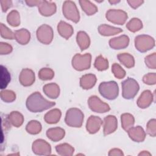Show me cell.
<instances>
[{"label": "cell", "instance_id": "34", "mask_svg": "<svg viewBox=\"0 0 156 156\" xmlns=\"http://www.w3.org/2000/svg\"><path fill=\"white\" fill-rule=\"evenodd\" d=\"M10 81V74L7 68L1 65V88L4 89L7 87Z\"/></svg>", "mask_w": 156, "mask_h": 156}, {"label": "cell", "instance_id": "5", "mask_svg": "<svg viewBox=\"0 0 156 156\" xmlns=\"http://www.w3.org/2000/svg\"><path fill=\"white\" fill-rule=\"evenodd\" d=\"M91 55L90 53L83 55L76 54L72 59V66L77 71H83L90 68Z\"/></svg>", "mask_w": 156, "mask_h": 156}, {"label": "cell", "instance_id": "24", "mask_svg": "<svg viewBox=\"0 0 156 156\" xmlns=\"http://www.w3.org/2000/svg\"><path fill=\"white\" fill-rule=\"evenodd\" d=\"M15 38L20 44H26L30 41V34L26 29H21L14 32Z\"/></svg>", "mask_w": 156, "mask_h": 156}, {"label": "cell", "instance_id": "9", "mask_svg": "<svg viewBox=\"0 0 156 156\" xmlns=\"http://www.w3.org/2000/svg\"><path fill=\"white\" fill-rule=\"evenodd\" d=\"M105 17L110 22L113 24L122 25L126 23L128 16L127 13L123 10L110 9L107 12Z\"/></svg>", "mask_w": 156, "mask_h": 156}, {"label": "cell", "instance_id": "35", "mask_svg": "<svg viewBox=\"0 0 156 156\" xmlns=\"http://www.w3.org/2000/svg\"><path fill=\"white\" fill-rule=\"evenodd\" d=\"M126 27L130 32H135L140 30L143 27V23L140 19L133 18L127 23Z\"/></svg>", "mask_w": 156, "mask_h": 156}, {"label": "cell", "instance_id": "21", "mask_svg": "<svg viewBox=\"0 0 156 156\" xmlns=\"http://www.w3.org/2000/svg\"><path fill=\"white\" fill-rule=\"evenodd\" d=\"M96 80L97 79L94 74H85L80 78V85L83 89L88 90L94 86Z\"/></svg>", "mask_w": 156, "mask_h": 156}, {"label": "cell", "instance_id": "12", "mask_svg": "<svg viewBox=\"0 0 156 156\" xmlns=\"http://www.w3.org/2000/svg\"><path fill=\"white\" fill-rule=\"evenodd\" d=\"M38 11L40 14L44 16H49L54 14L56 12V5L52 1H41L38 5Z\"/></svg>", "mask_w": 156, "mask_h": 156}, {"label": "cell", "instance_id": "44", "mask_svg": "<svg viewBox=\"0 0 156 156\" xmlns=\"http://www.w3.org/2000/svg\"><path fill=\"white\" fill-rule=\"evenodd\" d=\"M12 46L8 43L1 42L0 43V54L1 55L10 54L12 51Z\"/></svg>", "mask_w": 156, "mask_h": 156}, {"label": "cell", "instance_id": "17", "mask_svg": "<svg viewBox=\"0 0 156 156\" xmlns=\"http://www.w3.org/2000/svg\"><path fill=\"white\" fill-rule=\"evenodd\" d=\"M127 132L129 137L135 142H142L146 137V132L141 126L132 127Z\"/></svg>", "mask_w": 156, "mask_h": 156}, {"label": "cell", "instance_id": "10", "mask_svg": "<svg viewBox=\"0 0 156 156\" xmlns=\"http://www.w3.org/2000/svg\"><path fill=\"white\" fill-rule=\"evenodd\" d=\"M88 104L89 108L96 113H105L110 110L108 104L102 101L96 96H90L88 100Z\"/></svg>", "mask_w": 156, "mask_h": 156}, {"label": "cell", "instance_id": "46", "mask_svg": "<svg viewBox=\"0 0 156 156\" xmlns=\"http://www.w3.org/2000/svg\"><path fill=\"white\" fill-rule=\"evenodd\" d=\"M127 2L130 5L131 7L133 9H136L139 6H140L143 2V1H138V0H131V1H127Z\"/></svg>", "mask_w": 156, "mask_h": 156}, {"label": "cell", "instance_id": "6", "mask_svg": "<svg viewBox=\"0 0 156 156\" xmlns=\"http://www.w3.org/2000/svg\"><path fill=\"white\" fill-rule=\"evenodd\" d=\"M154 46L155 40L149 35H140L135 38V46L141 52H145L153 48Z\"/></svg>", "mask_w": 156, "mask_h": 156}, {"label": "cell", "instance_id": "49", "mask_svg": "<svg viewBox=\"0 0 156 156\" xmlns=\"http://www.w3.org/2000/svg\"><path fill=\"white\" fill-rule=\"evenodd\" d=\"M150 155L151 154L149 153V152H147V151H144L142 152H140V153L138 154V155Z\"/></svg>", "mask_w": 156, "mask_h": 156}, {"label": "cell", "instance_id": "15", "mask_svg": "<svg viewBox=\"0 0 156 156\" xmlns=\"http://www.w3.org/2000/svg\"><path fill=\"white\" fill-rule=\"evenodd\" d=\"M103 122L102 119L96 116H90L87 122L86 129L91 134L95 133L99 131Z\"/></svg>", "mask_w": 156, "mask_h": 156}, {"label": "cell", "instance_id": "31", "mask_svg": "<svg viewBox=\"0 0 156 156\" xmlns=\"http://www.w3.org/2000/svg\"><path fill=\"white\" fill-rule=\"evenodd\" d=\"M121 125L123 129L127 132V130L133 127L135 123V119L133 115L130 113H124L121 116Z\"/></svg>", "mask_w": 156, "mask_h": 156}, {"label": "cell", "instance_id": "23", "mask_svg": "<svg viewBox=\"0 0 156 156\" xmlns=\"http://www.w3.org/2000/svg\"><path fill=\"white\" fill-rule=\"evenodd\" d=\"M99 33L103 36H111L122 32L121 28L113 27L107 24H101L98 27Z\"/></svg>", "mask_w": 156, "mask_h": 156}, {"label": "cell", "instance_id": "42", "mask_svg": "<svg viewBox=\"0 0 156 156\" xmlns=\"http://www.w3.org/2000/svg\"><path fill=\"white\" fill-rule=\"evenodd\" d=\"M156 121L155 119H152L149 121L146 126V133L151 136H155L156 128H155Z\"/></svg>", "mask_w": 156, "mask_h": 156}, {"label": "cell", "instance_id": "13", "mask_svg": "<svg viewBox=\"0 0 156 156\" xmlns=\"http://www.w3.org/2000/svg\"><path fill=\"white\" fill-rule=\"evenodd\" d=\"M104 134L109 135L114 132L118 127V121L113 115H108L104 119Z\"/></svg>", "mask_w": 156, "mask_h": 156}, {"label": "cell", "instance_id": "40", "mask_svg": "<svg viewBox=\"0 0 156 156\" xmlns=\"http://www.w3.org/2000/svg\"><path fill=\"white\" fill-rule=\"evenodd\" d=\"M112 71L114 76L118 79H122L126 76L125 70L118 63H114L112 66Z\"/></svg>", "mask_w": 156, "mask_h": 156}, {"label": "cell", "instance_id": "32", "mask_svg": "<svg viewBox=\"0 0 156 156\" xmlns=\"http://www.w3.org/2000/svg\"><path fill=\"white\" fill-rule=\"evenodd\" d=\"M7 23L13 27H17L20 24V16L18 12L16 10H12L7 16Z\"/></svg>", "mask_w": 156, "mask_h": 156}, {"label": "cell", "instance_id": "27", "mask_svg": "<svg viewBox=\"0 0 156 156\" xmlns=\"http://www.w3.org/2000/svg\"><path fill=\"white\" fill-rule=\"evenodd\" d=\"M7 118L10 124L16 127H20L24 121V117L23 115L17 111L12 112L7 116Z\"/></svg>", "mask_w": 156, "mask_h": 156}, {"label": "cell", "instance_id": "26", "mask_svg": "<svg viewBox=\"0 0 156 156\" xmlns=\"http://www.w3.org/2000/svg\"><path fill=\"white\" fill-rule=\"evenodd\" d=\"M62 113L59 109L55 108L46 113L44 115V119L48 124H55L60 120Z\"/></svg>", "mask_w": 156, "mask_h": 156}, {"label": "cell", "instance_id": "11", "mask_svg": "<svg viewBox=\"0 0 156 156\" xmlns=\"http://www.w3.org/2000/svg\"><path fill=\"white\" fill-rule=\"evenodd\" d=\"M33 152L39 155H48L51 153V147L45 140L42 139L36 140L32 144Z\"/></svg>", "mask_w": 156, "mask_h": 156}, {"label": "cell", "instance_id": "38", "mask_svg": "<svg viewBox=\"0 0 156 156\" xmlns=\"http://www.w3.org/2000/svg\"><path fill=\"white\" fill-rule=\"evenodd\" d=\"M1 98L5 102H12L16 99L15 93L9 90H4L1 92Z\"/></svg>", "mask_w": 156, "mask_h": 156}, {"label": "cell", "instance_id": "36", "mask_svg": "<svg viewBox=\"0 0 156 156\" xmlns=\"http://www.w3.org/2000/svg\"><path fill=\"white\" fill-rule=\"evenodd\" d=\"M94 67L99 71H104L108 68V60L101 55H99L96 57L94 62Z\"/></svg>", "mask_w": 156, "mask_h": 156}, {"label": "cell", "instance_id": "8", "mask_svg": "<svg viewBox=\"0 0 156 156\" xmlns=\"http://www.w3.org/2000/svg\"><path fill=\"white\" fill-rule=\"evenodd\" d=\"M54 33L51 26L47 24L40 26L37 30V37L38 40L43 44H49L53 39Z\"/></svg>", "mask_w": 156, "mask_h": 156}, {"label": "cell", "instance_id": "50", "mask_svg": "<svg viewBox=\"0 0 156 156\" xmlns=\"http://www.w3.org/2000/svg\"><path fill=\"white\" fill-rule=\"evenodd\" d=\"M119 2H120V1H109V2L112 4H117Z\"/></svg>", "mask_w": 156, "mask_h": 156}, {"label": "cell", "instance_id": "16", "mask_svg": "<svg viewBox=\"0 0 156 156\" xmlns=\"http://www.w3.org/2000/svg\"><path fill=\"white\" fill-rule=\"evenodd\" d=\"M129 43V38L126 35H122L109 40L110 46L114 49H124L128 46Z\"/></svg>", "mask_w": 156, "mask_h": 156}, {"label": "cell", "instance_id": "33", "mask_svg": "<svg viewBox=\"0 0 156 156\" xmlns=\"http://www.w3.org/2000/svg\"><path fill=\"white\" fill-rule=\"evenodd\" d=\"M26 130L30 134H38L41 130V125L38 121L32 120L26 125Z\"/></svg>", "mask_w": 156, "mask_h": 156}, {"label": "cell", "instance_id": "7", "mask_svg": "<svg viewBox=\"0 0 156 156\" xmlns=\"http://www.w3.org/2000/svg\"><path fill=\"white\" fill-rule=\"evenodd\" d=\"M63 14L66 18L74 23L79 22L80 20L79 12L76 4L71 1H66L62 6Z\"/></svg>", "mask_w": 156, "mask_h": 156}, {"label": "cell", "instance_id": "41", "mask_svg": "<svg viewBox=\"0 0 156 156\" xmlns=\"http://www.w3.org/2000/svg\"><path fill=\"white\" fill-rule=\"evenodd\" d=\"M155 58H156V53L154 52L152 54H150L146 56L144 58V62L146 65L150 69H155L156 64H155Z\"/></svg>", "mask_w": 156, "mask_h": 156}, {"label": "cell", "instance_id": "28", "mask_svg": "<svg viewBox=\"0 0 156 156\" xmlns=\"http://www.w3.org/2000/svg\"><path fill=\"white\" fill-rule=\"evenodd\" d=\"M119 61L127 68H130L135 65L133 57L128 53H121L117 55Z\"/></svg>", "mask_w": 156, "mask_h": 156}, {"label": "cell", "instance_id": "45", "mask_svg": "<svg viewBox=\"0 0 156 156\" xmlns=\"http://www.w3.org/2000/svg\"><path fill=\"white\" fill-rule=\"evenodd\" d=\"M0 2H1V9H2V10L3 12H5L12 5V1L2 0V1H1Z\"/></svg>", "mask_w": 156, "mask_h": 156}, {"label": "cell", "instance_id": "1", "mask_svg": "<svg viewBox=\"0 0 156 156\" xmlns=\"http://www.w3.org/2000/svg\"><path fill=\"white\" fill-rule=\"evenodd\" d=\"M26 107L31 112L37 113L48 110L55 105L54 102L44 99L39 92L31 94L26 100Z\"/></svg>", "mask_w": 156, "mask_h": 156}, {"label": "cell", "instance_id": "18", "mask_svg": "<svg viewBox=\"0 0 156 156\" xmlns=\"http://www.w3.org/2000/svg\"><path fill=\"white\" fill-rule=\"evenodd\" d=\"M154 98V97L151 91L145 90L141 94L138 99L136 102L137 105L141 108H146L151 104Z\"/></svg>", "mask_w": 156, "mask_h": 156}, {"label": "cell", "instance_id": "2", "mask_svg": "<svg viewBox=\"0 0 156 156\" xmlns=\"http://www.w3.org/2000/svg\"><path fill=\"white\" fill-rule=\"evenodd\" d=\"M99 92L104 98L113 100L118 96V85L115 81L102 82L99 85Z\"/></svg>", "mask_w": 156, "mask_h": 156}, {"label": "cell", "instance_id": "25", "mask_svg": "<svg viewBox=\"0 0 156 156\" xmlns=\"http://www.w3.org/2000/svg\"><path fill=\"white\" fill-rule=\"evenodd\" d=\"M76 41L80 50L87 49L90 44V40L88 34L83 31H79L76 36Z\"/></svg>", "mask_w": 156, "mask_h": 156}, {"label": "cell", "instance_id": "47", "mask_svg": "<svg viewBox=\"0 0 156 156\" xmlns=\"http://www.w3.org/2000/svg\"><path fill=\"white\" fill-rule=\"evenodd\" d=\"M108 155H124L122 151L118 148H113L108 152Z\"/></svg>", "mask_w": 156, "mask_h": 156}, {"label": "cell", "instance_id": "30", "mask_svg": "<svg viewBox=\"0 0 156 156\" xmlns=\"http://www.w3.org/2000/svg\"><path fill=\"white\" fill-rule=\"evenodd\" d=\"M81 8L87 15H92L98 12V7L89 1H79Z\"/></svg>", "mask_w": 156, "mask_h": 156}, {"label": "cell", "instance_id": "3", "mask_svg": "<svg viewBox=\"0 0 156 156\" xmlns=\"http://www.w3.org/2000/svg\"><path fill=\"white\" fill-rule=\"evenodd\" d=\"M83 113L77 108H71L67 110L65 121L66 124L73 127H80L83 121Z\"/></svg>", "mask_w": 156, "mask_h": 156}, {"label": "cell", "instance_id": "37", "mask_svg": "<svg viewBox=\"0 0 156 156\" xmlns=\"http://www.w3.org/2000/svg\"><path fill=\"white\" fill-rule=\"evenodd\" d=\"M54 76V71L48 68H41L38 72V77L42 80H51Z\"/></svg>", "mask_w": 156, "mask_h": 156}, {"label": "cell", "instance_id": "43", "mask_svg": "<svg viewBox=\"0 0 156 156\" xmlns=\"http://www.w3.org/2000/svg\"><path fill=\"white\" fill-rule=\"evenodd\" d=\"M143 81L147 85H154L156 83V75L155 73H149L143 78Z\"/></svg>", "mask_w": 156, "mask_h": 156}, {"label": "cell", "instance_id": "14", "mask_svg": "<svg viewBox=\"0 0 156 156\" xmlns=\"http://www.w3.org/2000/svg\"><path fill=\"white\" fill-rule=\"evenodd\" d=\"M19 80L21 84L24 87L30 86L35 81L34 71L29 68L23 69L20 74Z\"/></svg>", "mask_w": 156, "mask_h": 156}, {"label": "cell", "instance_id": "19", "mask_svg": "<svg viewBox=\"0 0 156 156\" xmlns=\"http://www.w3.org/2000/svg\"><path fill=\"white\" fill-rule=\"evenodd\" d=\"M65 134V130L61 127L50 128L46 131V135L51 140L57 142L63 138Z\"/></svg>", "mask_w": 156, "mask_h": 156}, {"label": "cell", "instance_id": "22", "mask_svg": "<svg viewBox=\"0 0 156 156\" xmlns=\"http://www.w3.org/2000/svg\"><path fill=\"white\" fill-rule=\"evenodd\" d=\"M45 94L51 99H56L60 94V88L55 83L46 84L43 88Z\"/></svg>", "mask_w": 156, "mask_h": 156}, {"label": "cell", "instance_id": "4", "mask_svg": "<svg viewBox=\"0 0 156 156\" xmlns=\"http://www.w3.org/2000/svg\"><path fill=\"white\" fill-rule=\"evenodd\" d=\"M122 96L124 99H133L137 94L140 87L138 82L133 78L128 77L121 83Z\"/></svg>", "mask_w": 156, "mask_h": 156}, {"label": "cell", "instance_id": "39", "mask_svg": "<svg viewBox=\"0 0 156 156\" xmlns=\"http://www.w3.org/2000/svg\"><path fill=\"white\" fill-rule=\"evenodd\" d=\"M0 31L1 35L2 38L8 40H13L15 38L14 33L2 23H1L0 25Z\"/></svg>", "mask_w": 156, "mask_h": 156}, {"label": "cell", "instance_id": "29", "mask_svg": "<svg viewBox=\"0 0 156 156\" xmlns=\"http://www.w3.org/2000/svg\"><path fill=\"white\" fill-rule=\"evenodd\" d=\"M57 154L62 156H71L74 152V149L68 143H63L55 146Z\"/></svg>", "mask_w": 156, "mask_h": 156}, {"label": "cell", "instance_id": "20", "mask_svg": "<svg viewBox=\"0 0 156 156\" xmlns=\"http://www.w3.org/2000/svg\"><path fill=\"white\" fill-rule=\"evenodd\" d=\"M57 30L59 34L66 40L69 38L74 32L72 26L63 21H60L58 24Z\"/></svg>", "mask_w": 156, "mask_h": 156}, {"label": "cell", "instance_id": "48", "mask_svg": "<svg viewBox=\"0 0 156 156\" xmlns=\"http://www.w3.org/2000/svg\"><path fill=\"white\" fill-rule=\"evenodd\" d=\"M41 1H36V0H33V1H26V3L28 6L30 7H34V6H37L40 4Z\"/></svg>", "mask_w": 156, "mask_h": 156}]
</instances>
